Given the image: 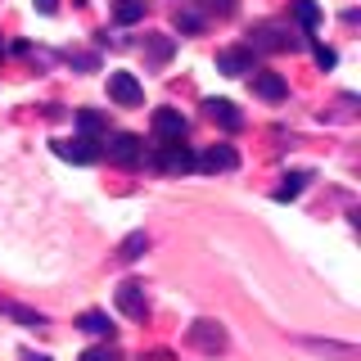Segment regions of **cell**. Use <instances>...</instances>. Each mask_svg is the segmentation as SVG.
<instances>
[{"label":"cell","instance_id":"cell-1","mask_svg":"<svg viewBox=\"0 0 361 361\" xmlns=\"http://www.w3.org/2000/svg\"><path fill=\"white\" fill-rule=\"evenodd\" d=\"M302 45H307V41L293 37L285 23H257V27L248 32V45H244V50L248 54H257V50H262V54H280V50H302Z\"/></svg>","mask_w":361,"mask_h":361},{"label":"cell","instance_id":"cell-2","mask_svg":"<svg viewBox=\"0 0 361 361\" xmlns=\"http://www.w3.org/2000/svg\"><path fill=\"white\" fill-rule=\"evenodd\" d=\"M99 154H109V163H118V167H135L145 158V145H140V135L118 131V135H109V140L99 145Z\"/></svg>","mask_w":361,"mask_h":361},{"label":"cell","instance_id":"cell-3","mask_svg":"<svg viewBox=\"0 0 361 361\" xmlns=\"http://www.w3.org/2000/svg\"><path fill=\"white\" fill-rule=\"evenodd\" d=\"M154 163L163 167L167 176H185V172H195V149L190 145H158V154H154Z\"/></svg>","mask_w":361,"mask_h":361},{"label":"cell","instance_id":"cell-4","mask_svg":"<svg viewBox=\"0 0 361 361\" xmlns=\"http://www.w3.org/2000/svg\"><path fill=\"white\" fill-rule=\"evenodd\" d=\"M54 154L59 158H68V163H82V167H90V163H99V140H86V135H73V140H54Z\"/></svg>","mask_w":361,"mask_h":361},{"label":"cell","instance_id":"cell-5","mask_svg":"<svg viewBox=\"0 0 361 361\" xmlns=\"http://www.w3.org/2000/svg\"><path fill=\"white\" fill-rule=\"evenodd\" d=\"M195 167H199V172H208V176H217V172H235V167H240V154H235L231 145H212V149L195 154Z\"/></svg>","mask_w":361,"mask_h":361},{"label":"cell","instance_id":"cell-6","mask_svg":"<svg viewBox=\"0 0 361 361\" xmlns=\"http://www.w3.org/2000/svg\"><path fill=\"white\" fill-rule=\"evenodd\" d=\"M109 99H113V104H122V109H135L145 99V86L135 82L131 73H109Z\"/></svg>","mask_w":361,"mask_h":361},{"label":"cell","instance_id":"cell-7","mask_svg":"<svg viewBox=\"0 0 361 361\" xmlns=\"http://www.w3.org/2000/svg\"><path fill=\"white\" fill-rule=\"evenodd\" d=\"M190 343H195L199 353L217 357V353H226V330L217 321H195V325H190Z\"/></svg>","mask_w":361,"mask_h":361},{"label":"cell","instance_id":"cell-8","mask_svg":"<svg viewBox=\"0 0 361 361\" xmlns=\"http://www.w3.org/2000/svg\"><path fill=\"white\" fill-rule=\"evenodd\" d=\"M185 131H190V122L180 118V109H158V113H154V135H158L163 145L185 140Z\"/></svg>","mask_w":361,"mask_h":361},{"label":"cell","instance_id":"cell-9","mask_svg":"<svg viewBox=\"0 0 361 361\" xmlns=\"http://www.w3.org/2000/svg\"><path fill=\"white\" fill-rule=\"evenodd\" d=\"M113 298H118V307L131 316V321H140L145 312H149V302H145V285H135V280H122L118 285V293H113Z\"/></svg>","mask_w":361,"mask_h":361},{"label":"cell","instance_id":"cell-10","mask_svg":"<svg viewBox=\"0 0 361 361\" xmlns=\"http://www.w3.org/2000/svg\"><path fill=\"white\" fill-rule=\"evenodd\" d=\"M217 73L248 77V73H257V63H253V54H248V50H217Z\"/></svg>","mask_w":361,"mask_h":361},{"label":"cell","instance_id":"cell-11","mask_svg":"<svg viewBox=\"0 0 361 361\" xmlns=\"http://www.w3.org/2000/svg\"><path fill=\"white\" fill-rule=\"evenodd\" d=\"M203 109H208V118L217 122V127H226V131H240L244 127V113L231 104V99H203Z\"/></svg>","mask_w":361,"mask_h":361},{"label":"cell","instance_id":"cell-12","mask_svg":"<svg viewBox=\"0 0 361 361\" xmlns=\"http://www.w3.org/2000/svg\"><path fill=\"white\" fill-rule=\"evenodd\" d=\"M253 90L267 99V104H280V99L289 95V86H285V77H280V73H253Z\"/></svg>","mask_w":361,"mask_h":361},{"label":"cell","instance_id":"cell-13","mask_svg":"<svg viewBox=\"0 0 361 361\" xmlns=\"http://www.w3.org/2000/svg\"><path fill=\"white\" fill-rule=\"evenodd\" d=\"M0 312L14 316L23 330H45V316H41V312H32V307H23V302H0Z\"/></svg>","mask_w":361,"mask_h":361},{"label":"cell","instance_id":"cell-14","mask_svg":"<svg viewBox=\"0 0 361 361\" xmlns=\"http://www.w3.org/2000/svg\"><path fill=\"white\" fill-rule=\"evenodd\" d=\"M302 348H312V353H325V357H338V361H353V357H357L353 343H330V338H302Z\"/></svg>","mask_w":361,"mask_h":361},{"label":"cell","instance_id":"cell-15","mask_svg":"<svg viewBox=\"0 0 361 361\" xmlns=\"http://www.w3.org/2000/svg\"><path fill=\"white\" fill-rule=\"evenodd\" d=\"M113 18H118L122 27L140 23V18H145V0H113Z\"/></svg>","mask_w":361,"mask_h":361},{"label":"cell","instance_id":"cell-16","mask_svg":"<svg viewBox=\"0 0 361 361\" xmlns=\"http://www.w3.org/2000/svg\"><path fill=\"white\" fill-rule=\"evenodd\" d=\"M77 325H82L86 334H95V338H113V321H109L104 312H82V321H77Z\"/></svg>","mask_w":361,"mask_h":361},{"label":"cell","instance_id":"cell-17","mask_svg":"<svg viewBox=\"0 0 361 361\" xmlns=\"http://www.w3.org/2000/svg\"><path fill=\"white\" fill-rule=\"evenodd\" d=\"M145 248H149V235H145V231H131L127 240L118 244V257H122V262H135V257H140Z\"/></svg>","mask_w":361,"mask_h":361},{"label":"cell","instance_id":"cell-18","mask_svg":"<svg viewBox=\"0 0 361 361\" xmlns=\"http://www.w3.org/2000/svg\"><path fill=\"white\" fill-rule=\"evenodd\" d=\"M307 180H312V172H293V176H285V185L276 190V199H280V203L298 199V195H302V185H307Z\"/></svg>","mask_w":361,"mask_h":361},{"label":"cell","instance_id":"cell-19","mask_svg":"<svg viewBox=\"0 0 361 361\" xmlns=\"http://www.w3.org/2000/svg\"><path fill=\"white\" fill-rule=\"evenodd\" d=\"M293 18L302 23V27H316V23H321V5H316V0H293Z\"/></svg>","mask_w":361,"mask_h":361},{"label":"cell","instance_id":"cell-20","mask_svg":"<svg viewBox=\"0 0 361 361\" xmlns=\"http://www.w3.org/2000/svg\"><path fill=\"white\" fill-rule=\"evenodd\" d=\"M77 131H82L86 140H95V135L104 131V118H99L95 109H82V113H77Z\"/></svg>","mask_w":361,"mask_h":361},{"label":"cell","instance_id":"cell-21","mask_svg":"<svg viewBox=\"0 0 361 361\" xmlns=\"http://www.w3.org/2000/svg\"><path fill=\"white\" fill-rule=\"evenodd\" d=\"M172 59V37H149V63H167Z\"/></svg>","mask_w":361,"mask_h":361},{"label":"cell","instance_id":"cell-22","mask_svg":"<svg viewBox=\"0 0 361 361\" xmlns=\"http://www.w3.org/2000/svg\"><path fill=\"white\" fill-rule=\"evenodd\" d=\"M176 27L180 32H203V27H208V18L195 14V9H180V14H176Z\"/></svg>","mask_w":361,"mask_h":361},{"label":"cell","instance_id":"cell-23","mask_svg":"<svg viewBox=\"0 0 361 361\" xmlns=\"http://www.w3.org/2000/svg\"><path fill=\"white\" fill-rule=\"evenodd\" d=\"M82 361H122L113 348H90V353H82Z\"/></svg>","mask_w":361,"mask_h":361},{"label":"cell","instance_id":"cell-24","mask_svg":"<svg viewBox=\"0 0 361 361\" xmlns=\"http://www.w3.org/2000/svg\"><path fill=\"white\" fill-rule=\"evenodd\" d=\"M316 63H321V68H334V50H325V45H316Z\"/></svg>","mask_w":361,"mask_h":361},{"label":"cell","instance_id":"cell-25","mask_svg":"<svg viewBox=\"0 0 361 361\" xmlns=\"http://www.w3.org/2000/svg\"><path fill=\"white\" fill-rule=\"evenodd\" d=\"M208 9H212V14H221V18H226V14L235 9V0H208Z\"/></svg>","mask_w":361,"mask_h":361},{"label":"cell","instance_id":"cell-26","mask_svg":"<svg viewBox=\"0 0 361 361\" xmlns=\"http://www.w3.org/2000/svg\"><path fill=\"white\" fill-rule=\"evenodd\" d=\"M77 68H86V73H95V54H73Z\"/></svg>","mask_w":361,"mask_h":361},{"label":"cell","instance_id":"cell-27","mask_svg":"<svg viewBox=\"0 0 361 361\" xmlns=\"http://www.w3.org/2000/svg\"><path fill=\"white\" fill-rule=\"evenodd\" d=\"M37 9L41 14H54V0H37Z\"/></svg>","mask_w":361,"mask_h":361},{"label":"cell","instance_id":"cell-28","mask_svg":"<svg viewBox=\"0 0 361 361\" xmlns=\"http://www.w3.org/2000/svg\"><path fill=\"white\" fill-rule=\"evenodd\" d=\"M27 361H50V357H27Z\"/></svg>","mask_w":361,"mask_h":361}]
</instances>
